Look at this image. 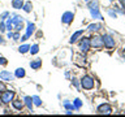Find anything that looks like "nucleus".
<instances>
[{"mask_svg":"<svg viewBox=\"0 0 125 117\" xmlns=\"http://www.w3.org/2000/svg\"><path fill=\"white\" fill-rule=\"evenodd\" d=\"M80 82H81V88L86 90V91H91L95 87V79L91 76H89V74L82 77L80 79Z\"/></svg>","mask_w":125,"mask_h":117,"instance_id":"1","label":"nucleus"},{"mask_svg":"<svg viewBox=\"0 0 125 117\" xmlns=\"http://www.w3.org/2000/svg\"><path fill=\"white\" fill-rule=\"evenodd\" d=\"M14 96H16V92H14V91H12V90H8V88H7L4 92L0 94V103H1L3 105L10 104L12 101H13Z\"/></svg>","mask_w":125,"mask_h":117,"instance_id":"2","label":"nucleus"},{"mask_svg":"<svg viewBox=\"0 0 125 117\" xmlns=\"http://www.w3.org/2000/svg\"><path fill=\"white\" fill-rule=\"evenodd\" d=\"M90 48H91V44H90V38H87V37H82L80 38V40H78V49L81 51L82 53H87L89 51H90Z\"/></svg>","mask_w":125,"mask_h":117,"instance_id":"3","label":"nucleus"},{"mask_svg":"<svg viewBox=\"0 0 125 117\" xmlns=\"http://www.w3.org/2000/svg\"><path fill=\"white\" fill-rule=\"evenodd\" d=\"M90 44H91V48H95V49L104 48V43H103V39H102V35L94 34L90 38Z\"/></svg>","mask_w":125,"mask_h":117,"instance_id":"4","label":"nucleus"},{"mask_svg":"<svg viewBox=\"0 0 125 117\" xmlns=\"http://www.w3.org/2000/svg\"><path fill=\"white\" fill-rule=\"evenodd\" d=\"M102 39H103V43H104V47L107 49H112L116 47V40L112 35L109 34H103L102 35Z\"/></svg>","mask_w":125,"mask_h":117,"instance_id":"5","label":"nucleus"},{"mask_svg":"<svg viewBox=\"0 0 125 117\" xmlns=\"http://www.w3.org/2000/svg\"><path fill=\"white\" fill-rule=\"evenodd\" d=\"M96 112L99 113V115H111V113H112V107L108 103L99 104V105H98V108H96Z\"/></svg>","mask_w":125,"mask_h":117,"instance_id":"6","label":"nucleus"},{"mask_svg":"<svg viewBox=\"0 0 125 117\" xmlns=\"http://www.w3.org/2000/svg\"><path fill=\"white\" fill-rule=\"evenodd\" d=\"M73 20H74V12L66 10L61 16V22L64 23V25H70V23L73 22Z\"/></svg>","mask_w":125,"mask_h":117,"instance_id":"7","label":"nucleus"},{"mask_svg":"<svg viewBox=\"0 0 125 117\" xmlns=\"http://www.w3.org/2000/svg\"><path fill=\"white\" fill-rule=\"evenodd\" d=\"M14 74H12L10 72H8V70H1L0 72V79L4 81V82H12L14 79Z\"/></svg>","mask_w":125,"mask_h":117,"instance_id":"8","label":"nucleus"},{"mask_svg":"<svg viewBox=\"0 0 125 117\" xmlns=\"http://www.w3.org/2000/svg\"><path fill=\"white\" fill-rule=\"evenodd\" d=\"M82 35H83V29L74 31V33L72 34V37H70V39H69V43H70V44H74V43H77L78 40H80V38L82 37Z\"/></svg>","mask_w":125,"mask_h":117,"instance_id":"9","label":"nucleus"},{"mask_svg":"<svg viewBox=\"0 0 125 117\" xmlns=\"http://www.w3.org/2000/svg\"><path fill=\"white\" fill-rule=\"evenodd\" d=\"M102 29H103V25H102V23H96V22H94V23H90L86 30H87L89 33L94 34V33H98V31H100Z\"/></svg>","mask_w":125,"mask_h":117,"instance_id":"10","label":"nucleus"},{"mask_svg":"<svg viewBox=\"0 0 125 117\" xmlns=\"http://www.w3.org/2000/svg\"><path fill=\"white\" fill-rule=\"evenodd\" d=\"M74 64L78 66H85L86 65V57L83 56V53L81 55H74Z\"/></svg>","mask_w":125,"mask_h":117,"instance_id":"11","label":"nucleus"},{"mask_svg":"<svg viewBox=\"0 0 125 117\" xmlns=\"http://www.w3.org/2000/svg\"><path fill=\"white\" fill-rule=\"evenodd\" d=\"M12 107H13L16 111L21 112L23 109V107H25V103H23V100H21V99H13V101H12Z\"/></svg>","mask_w":125,"mask_h":117,"instance_id":"12","label":"nucleus"},{"mask_svg":"<svg viewBox=\"0 0 125 117\" xmlns=\"http://www.w3.org/2000/svg\"><path fill=\"white\" fill-rule=\"evenodd\" d=\"M42 64H43L42 58H34V60L30 61V68L33 70H39L42 68Z\"/></svg>","mask_w":125,"mask_h":117,"instance_id":"13","label":"nucleus"},{"mask_svg":"<svg viewBox=\"0 0 125 117\" xmlns=\"http://www.w3.org/2000/svg\"><path fill=\"white\" fill-rule=\"evenodd\" d=\"M23 103H25V107L29 109L30 112H33V107H34V103H33V96H29L26 95L25 98H23Z\"/></svg>","mask_w":125,"mask_h":117,"instance_id":"14","label":"nucleus"},{"mask_svg":"<svg viewBox=\"0 0 125 117\" xmlns=\"http://www.w3.org/2000/svg\"><path fill=\"white\" fill-rule=\"evenodd\" d=\"M34 31H35V23L27 21V23H26V37L30 38L31 35L34 34Z\"/></svg>","mask_w":125,"mask_h":117,"instance_id":"15","label":"nucleus"},{"mask_svg":"<svg viewBox=\"0 0 125 117\" xmlns=\"http://www.w3.org/2000/svg\"><path fill=\"white\" fill-rule=\"evenodd\" d=\"M90 14H91V17L95 18V20H103V16H102L99 8H95V9H90Z\"/></svg>","mask_w":125,"mask_h":117,"instance_id":"16","label":"nucleus"},{"mask_svg":"<svg viewBox=\"0 0 125 117\" xmlns=\"http://www.w3.org/2000/svg\"><path fill=\"white\" fill-rule=\"evenodd\" d=\"M23 4H25L23 0H12V8L14 9H22Z\"/></svg>","mask_w":125,"mask_h":117,"instance_id":"17","label":"nucleus"},{"mask_svg":"<svg viewBox=\"0 0 125 117\" xmlns=\"http://www.w3.org/2000/svg\"><path fill=\"white\" fill-rule=\"evenodd\" d=\"M25 76H26V72L23 68H17L14 70V77L16 78H20V79H21V78H23Z\"/></svg>","mask_w":125,"mask_h":117,"instance_id":"18","label":"nucleus"},{"mask_svg":"<svg viewBox=\"0 0 125 117\" xmlns=\"http://www.w3.org/2000/svg\"><path fill=\"white\" fill-rule=\"evenodd\" d=\"M86 7L89 9H95V8H99V1L98 0H90V1L86 3Z\"/></svg>","mask_w":125,"mask_h":117,"instance_id":"19","label":"nucleus"},{"mask_svg":"<svg viewBox=\"0 0 125 117\" xmlns=\"http://www.w3.org/2000/svg\"><path fill=\"white\" fill-rule=\"evenodd\" d=\"M73 105H74V109H76V111H78V109H81V108H82L83 103H82V100H81V99L76 98V99L73 100Z\"/></svg>","mask_w":125,"mask_h":117,"instance_id":"20","label":"nucleus"},{"mask_svg":"<svg viewBox=\"0 0 125 117\" xmlns=\"http://www.w3.org/2000/svg\"><path fill=\"white\" fill-rule=\"evenodd\" d=\"M22 9L26 12V13H30L31 10H33V3L31 1H26L25 4H23V7H22Z\"/></svg>","mask_w":125,"mask_h":117,"instance_id":"21","label":"nucleus"},{"mask_svg":"<svg viewBox=\"0 0 125 117\" xmlns=\"http://www.w3.org/2000/svg\"><path fill=\"white\" fill-rule=\"evenodd\" d=\"M29 49H30V46L29 44H22V46H20L18 47V52L20 53H27V52H29Z\"/></svg>","mask_w":125,"mask_h":117,"instance_id":"22","label":"nucleus"},{"mask_svg":"<svg viewBox=\"0 0 125 117\" xmlns=\"http://www.w3.org/2000/svg\"><path fill=\"white\" fill-rule=\"evenodd\" d=\"M62 105H64L65 109H69V111H76V109H74L73 103H70L69 100H64V101H62Z\"/></svg>","mask_w":125,"mask_h":117,"instance_id":"23","label":"nucleus"},{"mask_svg":"<svg viewBox=\"0 0 125 117\" xmlns=\"http://www.w3.org/2000/svg\"><path fill=\"white\" fill-rule=\"evenodd\" d=\"M29 52L31 53V55H37L38 52H39V44H33V46H30V49H29Z\"/></svg>","mask_w":125,"mask_h":117,"instance_id":"24","label":"nucleus"},{"mask_svg":"<svg viewBox=\"0 0 125 117\" xmlns=\"http://www.w3.org/2000/svg\"><path fill=\"white\" fill-rule=\"evenodd\" d=\"M33 103H34L35 107H42V99L38 95H34L33 96Z\"/></svg>","mask_w":125,"mask_h":117,"instance_id":"25","label":"nucleus"},{"mask_svg":"<svg viewBox=\"0 0 125 117\" xmlns=\"http://www.w3.org/2000/svg\"><path fill=\"white\" fill-rule=\"evenodd\" d=\"M112 8L116 10L117 14H125V9H124L123 7H121V4H120V5H113Z\"/></svg>","mask_w":125,"mask_h":117,"instance_id":"26","label":"nucleus"},{"mask_svg":"<svg viewBox=\"0 0 125 117\" xmlns=\"http://www.w3.org/2000/svg\"><path fill=\"white\" fill-rule=\"evenodd\" d=\"M72 85H73L77 90H80V88H81V82H80V79H78V78H76V77H73V78H72Z\"/></svg>","mask_w":125,"mask_h":117,"instance_id":"27","label":"nucleus"},{"mask_svg":"<svg viewBox=\"0 0 125 117\" xmlns=\"http://www.w3.org/2000/svg\"><path fill=\"white\" fill-rule=\"evenodd\" d=\"M107 13L111 18H117V13H116V10L113 9V8H109V9L107 10Z\"/></svg>","mask_w":125,"mask_h":117,"instance_id":"28","label":"nucleus"},{"mask_svg":"<svg viewBox=\"0 0 125 117\" xmlns=\"http://www.w3.org/2000/svg\"><path fill=\"white\" fill-rule=\"evenodd\" d=\"M9 16H10V13H9V12H8V10L3 12V13L0 14V21H5V20H7L8 17H9Z\"/></svg>","mask_w":125,"mask_h":117,"instance_id":"29","label":"nucleus"},{"mask_svg":"<svg viewBox=\"0 0 125 117\" xmlns=\"http://www.w3.org/2000/svg\"><path fill=\"white\" fill-rule=\"evenodd\" d=\"M13 40H14V42L21 40V35H20V31H16V33H13Z\"/></svg>","mask_w":125,"mask_h":117,"instance_id":"30","label":"nucleus"},{"mask_svg":"<svg viewBox=\"0 0 125 117\" xmlns=\"http://www.w3.org/2000/svg\"><path fill=\"white\" fill-rule=\"evenodd\" d=\"M7 90V86H5V82L4 81H0V94L4 92Z\"/></svg>","mask_w":125,"mask_h":117,"instance_id":"31","label":"nucleus"},{"mask_svg":"<svg viewBox=\"0 0 125 117\" xmlns=\"http://www.w3.org/2000/svg\"><path fill=\"white\" fill-rule=\"evenodd\" d=\"M4 31H7L5 21H0V33H4Z\"/></svg>","mask_w":125,"mask_h":117,"instance_id":"32","label":"nucleus"},{"mask_svg":"<svg viewBox=\"0 0 125 117\" xmlns=\"http://www.w3.org/2000/svg\"><path fill=\"white\" fill-rule=\"evenodd\" d=\"M7 64H8V60H7V58L3 57V56H0V65H1V66H5Z\"/></svg>","mask_w":125,"mask_h":117,"instance_id":"33","label":"nucleus"},{"mask_svg":"<svg viewBox=\"0 0 125 117\" xmlns=\"http://www.w3.org/2000/svg\"><path fill=\"white\" fill-rule=\"evenodd\" d=\"M13 29H14L16 31H21V30L23 29V23H18V25H14Z\"/></svg>","mask_w":125,"mask_h":117,"instance_id":"34","label":"nucleus"},{"mask_svg":"<svg viewBox=\"0 0 125 117\" xmlns=\"http://www.w3.org/2000/svg\"><path fill=\"white\" fill-rule=\"evenodd\" d=\"M7 38L8 39H13V31H8V33H7Z\"/></svg>","mask_w":125,"mask_h":117,"instance_id":"35","label":"nucleus"},{"mask_svg":"<svg viewBox=\"0 0 125 117\" xmlns=\"http://www.w3.org/2000/svg\"><path fill=\"white\" fill-rule=\"evenodd\" d=\"M4 43H5V40H4L3 35H1V33H0V44H4Z\"/></svg>","mask_w":125,"mask_h":117,"instance_id":"36","label":"nucleus"},{"mask_svg":"<svg viewBox=\"0 0 125 117\" xmlns=\"http://www.w3.org/2000/svg\"><path fill=\"white\" fill-rule=\"evenodd\" d=\"M120 4H121V7L125 9V0H120Z\"/></svg>","mask_w":125,"mask_h":117,"instance_id":"37","label":"nucleus"},{"mask_svg":"<svg viewBox=\"0 0 125 117\" xmlns=\"http://www.w3.org/2000/svg\"><path fill=\"white\" fill-rule=\"evenodd\" d=\"M121 55H123V57L125 58V47H124V48H123V51H121Z\"/></svg>","mask_w":125,"mask_h":117,"instance_id":"38","label":"nucleus"},{"mask_svg":"<svg viewBox=\"0 0 125 117\" xmlns=\"http://www.w3.org/2000/svg\"><path fill=\"white\" fill-rule=\"evenodd\" d=\"M70 77V73L69 72H65V78H69Z\"/></svg>","mask_w":125,"mask_h":117,"instance_id":"39","label":"nucleus"},{"mask_svg":"<svg viewBox=\"0 0 125 117\" xmlns=\"http://www.w3.org/2000/svg\"><path fill=\"white\" fill-rule=\"evenodd\" d=\"M83 1H86V3H87V1H90V0H83Z\"/></svg>","mask_w":125,"mask_h":117,"instance_id":"40","label":"nucleus"},{"mask_svg":"<svg viewBox=\"0 0 125 117\" xmlns=\"http://www.w3.org/2000/svg\"><path fill=\"white\" fill-rule=\"evenodd\" d=\"M109 1H115V0H109Z\"/></svg>","mask_w":125,"mask_h":117,"instance_id":"41","label":"nucleus"}]
</instances>
